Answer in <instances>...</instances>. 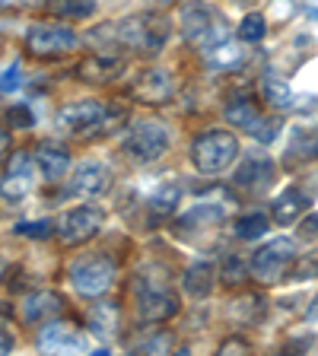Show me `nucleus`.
<instances>
[{
	"label": "nucleus",
	"mask_w": 318,
	"mask_h": 356,
	"mask_svg": "<svg viewBox=\"0 0 318 356\" xmlns=\"http://www.w3.org/2000/svg\"><path fill=\"white\" fill-rule=\"evenodd\" d=\"M127 118V108H115V105H105L99 99H77V102H67L58 108L54 121H58V131L64 137H74V140H96L105 134L118 131L121 121Z\"/></svg>",
	"instance_id": "obj_1"
},
{
	"label": "nucleus",
	"mask_w": 318,
	"mask_h": 356,
	"mask_svg": "<svg viewBox=\"0 0 318 356\" xmlns=\"http://www.w3.org/2000/svg\"><path fill=\"white\" fill-rule=\"evenodd\" d=\"M134 305H137V315L150 325L175 318L182 302H178V293L169 283V267L143 264L134 274Z\"/></svg>",
	"instance_id": "obj_2"
},
{
	"label": "nucleus",
	"mask_w": 318,
	"mask_h": 356,
	"mask_svg": "<svg viewBox=\"0 0 318 356\" xmlns=\"http://www.w3.org/2000/svg\"><path fill=\"white\" fill-rule=\"evenodd\" d=\"M111 38L127 48V51H137V54H159L166 48L172 35V22L166 13H141V16H127L121 19L118 26H111Z\"/></svg>",
	"instance_id": "obj_3"
},
{
	"label": "nucleus",
	"mask_w": 318,
	"mask_h": 356,
	"mask_svg": "<svg viewBox=\"0 0 318 356\" xmlns=\"http://www.w3.org/2000/svg\"><path fill=\"white\" fill-rule=\"evenodd\" d=\"M178 26H182V35H185L188 44L207 51L216 42L230 38V26H226V16L216 7L204 3V0H191L182 7V16H178Z\"/></svg>",
	"instance_id": "obj_4"
},
{
	"label": "nucleus",
	"mask_w": 318,
	"mask_h": 356,
	"mask_svg": "<svg viewBox=\"0 0 318 356\" xmlns=\"http://www.w3.org/2000/svg\"><path fill=\"white\" fill-rule=\"evenodd\" d=\"M239 156V137L232 131H204L200 137H194L191 143V163L200 175H220L226 172Z\"/></svg>",
	"instance_id": "obj_5"
},
{
	"label": "nucleus",
	"mask_w": 318,
	"mask_h": 356,
	"mask_svg": "<svg viewBox=\"0 0 318 356\" xmlns=\"http://www.w3.org/2000/svg\"><path fill=\"white\" fill-rule=\"evenodd\" d=\"M293 258H296V242H293V238H287V236L271 238V242L261 245L258 252L252 254L248 274L258 283H267V286H271V283H280L283 277H287Z\"/></svg>",
	"instance_id": "obj_6"
},
{
	"label": "nucleus",
	"mask_w": 318,
	"mask_h": 356,
	"mask_svg": "<svg viewBox=\"0 0 318 356\" xmlns=\"http://www.w3.org/2000/svg\"><path fill=\"white\" fill-rule=\"evenodd\" d=\"M67 277H70V286L80 296L96 299L115 280V261L105 258V254H83V258H77L74 264L67 267Z\"/></svg>",
	"instance_id": "obj_7"
},
{
	"label": "nucleus",
	"mask_w": 318,
	"mask_h": 356,
	"mask_svg": "<svg viewBox=\"0 0 318 356\" xmlns=\"http://www.w3.org/2000/svg\"><path fill=\"white\" fill-rule=\"evenodd\" d=\"M169 149V131L163 121L147 118V121H134L131 131L125 137V153L134 163H156L159 156Z\"/></svg>",
	"instance_id": "obj_8"
},
{
	"label": "nucleus",
	"mask_w": 318,
	"mask_h": 356,
	"mask_svg": "<svg viewBox=\"0 0 318 356\" xmlns=\"http://www.w3.org/2000/svg\"><path fill=\"white\" fill-rule=\"evenodd\" d=\"M102 226H105L102 207H96V204H83V207L67 210V213L61 216L58 238H61V245H67V248H77V245L96 238L99 232H102Z\"/></svg>",
	"instance_id": "obj_9"
},
{
	"label": "nucleus",
	"mask_w": 318,
	"mask_h": 356,
	"mask_svg": "<svg viewBox=\"0 0 318 356\" xmlns=\"http://www.w3.org/2000/svg\"><path fill=\"white\" fill-rule=\"evenodd\" d=\"M80 35L64 22H42L26 32V48L38 58H61V54L74 51Z\"/></svg>",
	"instance_id": "obj_10"
},
{
	"label": "nucleus",
	"mask_w": 318,
	"mask_h": 356,
	"mask_svg": "<svg viewBox=\"0 0 318 356\" xmlns=\"http://www.w3.org/2000/svg\"><path fill=\"white\" fill-rule=\"evenodd\" d=\"M35 188V163L32 153H13V159H7V172L0 178V200L16 207L32 194Z\"/></svg>",
	"instance_id": "obj_11"
},
{
	"label": "nucleus",
	"mask_w": 318,
	"mask_h": 356,
	"mask_svg": "<svg viewBox=\"0 0 318 356\" xmlns=\"http://www.w3.org/2000/svg\"><path fill=\"white\" fill-rule=\"evenodd\" d=\"M38 350H45V353H83V350H89V337L70 321L51 318L38 331Z\"/></svg>",
	"instance_id": "obj_12"
},
{
	"label": "nucleus",
	"mask_w": 318,
	"mask_h": 356,
	"mask_svg": "<svg viewBox=\"0 0 318 356\" xmlns=\"http://www.w3.org/2000/svg\"><path fill=\"white\" fill-rule=\"evenodd\" d=\"M127 92H131L134 102L163 105V102H169L172 92H175V80H172V74L163 70V67H150V70H141V74L134 76Z\"/></svg>",
	"instance_id": "obj_13"
},
{
	"label": "nucleus",
	"mask_w": 318,
	"mask_h": 356,
	"mask_svg": "<svg viewBox=\"0 0 318 356\" xmlns=\"http://www.w3.org/2000/svg\"><path fill=\"white\" fill-rule=\"evenodd\" d=\"M111 185V172L105 163H99V159H89V163H80L77 165V172L70 175V188L67 191L77 194V197H99V194H105Z\"/></svg>",
	"instance_id": "obj_14"
},
{
	"label": "nucleus",
	"mask_w": 318,
	"mask_h": 356,
	"mask_svg": "<svg viewBox=\"0 0 318 356\" xmlns=\"http://www.w3.org/2000/svg\"><path fill=\"white\" fill-rule=\"evenodd\" d=\"M274 181V159L264 153H248L236 169V185L242 191H264Z\"/></svg>",
	"instance_id": "obj_15"
},
{
	"label": "nucleus",
	"mask_w": 318,
	"mask_h": 356,
	"mask_svg": "<svg viewBox=\"0 0 318 356\" xmlns=\"http://www.w3.org/2000/svg\"><path fill=\"white\" fill-rule=\"evenodd\" d=\"M32 163H35L38 175L45 181H61L70 169V153H67L64 143H54V140H42L35 149H32Z\"/></svg>",
	"instance_id": "obj_16"
},
{
	"label": "nucleus",
	"mask_w": 318,
	"mask_h": 356,
	"mask_svg": "<svg viewBox=\"0 0 318 356\" xmlns=\"http://www.w3.org/2000/svg\"><path fill=\"white\" fill-rule=\"evenodd\" d=\"M83 83H93V86H109L115 83L121 74H125V60L121 58H111V54H93L86 58L80 67H77Z\"/></svg>",
	"instance_id": "obj_17"
},
{
	"label": "nucleus",
	"mask_w": 318,
	"mask_h": 356,
	"mask_svg": "<svg viewBox=\"0 0 318 356\" xmlns=\"http://www.w3.org/2000/svg\"><path fill=\"white\" fill-rule=\"evenodd\" d=\"M64 312V299L54 289H42V293H32L26 302H22V321L26 325H45V321L58 318Z\"/></svg>",
	"instance_id": "obj_18"
},
{
	"label": "nucleus",
	"mask_w": 318,
	"mask_h": 356,
	"mask_svg": "<svg viewBox=\"0 0 318 356\" xmlns=\"http://www.w3.org/2000/svg\"><path fill=\"white\" fill-rule=\"evenodd\" d=\"M86 321H89V334L96 337V341H111L115 334H118L121 327V312L115 302H109V299H99V302L89 305L86 312Z\"/></svg>",
	"instance_id": "obj_19"
},
{
	"label": "nucleus",
	"mask_w": 318,
	"mask_h": 356,
	"mask_svg": "<svg viewBox=\"0 0 318 356\" xmlns=\"http://www.w3.org/2000/svg\"><path fill=\"white\" fill-rule=\"evenodd\" d=\"M309 204L312 200L305 197V191H299V188H287V191H280L277 200L271 204V220L280 222V226H293V222L309 210Z\"/></svg>",
	"instance_id": "obj_20"
},
{
	"label": "nucleus",
	"mask_w": 318,
	"mask_h": 356,
	"mask_svg": "<svg viewBox=\"0 0 318 356\" xmlns=\"http://www.w3.org/2000/svg\"><path fill=\"white\" fill-rule=\"evenodd\" d=\"M248 60V51H245L242 44L230 42V38H223V42H216L214 48H207V67L210 70H239V67Z\"/></svg>",
	"instance_id": "obj_21"
},
{
	"label": "nucleus",
	"mask_w": 318,
	"mask_h": 356,
	"mask_svg": "<svg viewBox=\"0 0 318 356\" xmlns=\"http://www.w3.org/2000/svg\"><path fill=\"white\" fill-rule=\"evenodd\" d=\"M226 210L216 207V204H194L188 213L178 216V229L182 232H198V229H210L216 222H223Z\"/></svg>",
	"instance_id": "obj_22"
},
{
	"label": "nucleus",
	"mask_w": 318,
	"mask_h": 356,
	"mask_svg": "<svg viewBox=\"0 0 318 356\" xmlns=\"http://www.w3.org/2000/svg\"><path fill=\"white\" fill-rule=\"evenodd\" d=\"M185 293L191 299H204V296H210V289H214V283H216V267L214 264H207V261H200V264H191L185 270Z\"/></svg>",
	"instance_id": "obj_23"
},
{
	"label": "nucleus",
	"mask_w": 318,
	"mask_h": 356,
	"mask_svg": "<svg viewBox=\"0 0 318 356\" xmlns=\"http://www.w3.org/2000/svg\"><path fill=\"white\" fill-rule=\"evenodd\" d=\"M261 118H264V115L255 108L252 99H245V96H236L230 105H226V121H230V124H239L245 134H252L255 127L261 124Z\"/></svg>",
	"instance_id": "obj_24"
},
{
	"label": "nucleus",
	"mask_w": 318,
	"mask_h": 356,
	"mask_svg": "<svg viewBox=\"0 0 318 356\" xmlns=\"http://www.w3.org/2000/svg\"><path fill=\"white\" fill-rule=\"evenodd\" d=\"M261 99L277 111L293 108V89H289L287 80H280V76H274V74L261 76Z\"/></svg>",
	"instance_id": "obj_25"
},
{
	"label": "nucleus",
	"mask_w": 318,
	"mask_h": 356,
	"mask_svg": "<svg viewBox=\"0 0 318 356\" xmlns=\"http://www.w3.org/2000/svg\"><path fill=\"white\" fill-rule=\"evenodd\" d=\"M178 197H182V191H178L175 181H172V185H163V188H159V191H156L153 197L147 200V207H150V216H153V222H159V220H166L169 213H175Z\"/></svg>",
	"instance_id": "obj_26"
},
{
	"label": "nucleus",
	"mask_w": 318,
	"mask_h": 356,
	"mask_svg": "<svg viewBox=\"0 0 318 356\" xmlns=\"http://www.w3.org/2000/svg\"><path fill=\"white\" fill-rule=\"evenodd\" d=\"M48 10L58 19H89L96 13V0H51Z\"/></svg>",
	"instance_id": "obj_27"
},
{
	"label": "nucleus",
	"mask_w": 318,
	"mask_h": 356,
	"mask_svg": "<svg viewBox=\"0 0 318 356\" xmlns=\"http://www.w3.org/2000/svg\"><path fill=\"white\" fill-rule=\"evenodd\" d=\"M239 42H248V44H255V42H261L264 38V32H267V19L261 13H248V16H242V22H239Z\"/></svg>",
	"instance_id": "obj_28"
},
{
	"label": "nucleus",
	"mask_w": 318,
	"mask_h": 356,
	"mask_svg": "<svg viewBox=\"0 0 318 356\" xmlns=\"http://www.w3.org/2000/svg\"><path fill=\"white\" fill-rule=\"evenodd\" d=\"M239 238H261L267 232V213H245L236 222Z\"/></svg>",
	"instance_id": "obj_29"
},
{
	"label": "nucleus",
	"mask_w": 318,
	"mask_h": 356,
	"mask_svg": "<svg viewBox=\"0 0 318 356\" xmlns=\"http://www.w3.org/2000/svg\"><path fill=\"white\" fill-rule=\"evenodd\" d=\"M287 277L289 280H312V277H318V254H299L296 252Z\"/></svg>",
	"instance_id": "obj_30"
},
{
	"label": "nucleus",
	"mask_w": 318,
	"mask_h": 356,
	"mask_svg": "<svg viewBox=\"0 0 318 356\" xmlns=\"http://www.w3.org/2000/svg\"><path fill=\"white\" fill-rule=\"evenodd\" d=\"M245 274H248V264H245L239 254H230V258L223 261V267H220V277H223V283H226V286H236V283H242Z\"/></svg>",
	"instance_id": "obj_31"
},
{
	"label": "nucleus",
	"mask_w": 318,
	"mask_h": 356,
	"mask_svg": "<svg viewBox=\"0 0 318 356\" xmlns=\"http://www.w3.org/2000/svg\"><path fill=\"white\" fill-rule=\"evenodd\" d=\"M10 321H13V305L0 299V353L13 350V334H10Z\"/></svg>",
	"instance_id": "obj_32"
},
{
	"label": "nucleus",
	"mask_w": 318,
	"mask_h": 356,
	"mask_svg": "<svg viewBox=\"0 0 318 356\" xmlns=\"http://www.w3.org/2000/svg\"><path fill=\"white\" fill-rule=\"evenodd\" d=\"M280 134V118H261V124L252 131V137L258 143H271Z\"/></svg>",
	"instance_id": "obj_33"
},
{
	"label": "nucleus",
	"mask_w": 318,
	"mask_h": 356,
	"mask_svg": "<svg viewBox=\"0 0 318 356\" xmlns=\"http://www.w3.org/2000/svg\"><path fill=\"white\" fill-rule=\"evenodd\" d=\"M169 347H172V334H166V331H159L156 337H150V341H143L141 347V353H169Z\"/></svg>",
	"instance_id": "obj_34"
},
{
	"label": "nucleus",
	"mask_w": 318,
	"mask_h": 356,
	"mask_svg": "<svg viewBox=\"0 0 318 356\" xmlns=\"http://www.w3.org/2000/svg\"><path fill=\"white\" fill-rule=\"evenodd\" d=\"M19 86H22V70H19V64H10L0 74V92H16Z\"/></svg>",
	"instance_id": "obj_35"
},
{
	"label": "nucleus",
	"mask_w": 318,
	"mask_h": 356,
	"mask_svg": "<svg viewBox=\"0 0 318 356\" xmlns=\"http://www.w3.org/2000/svg\"><path fill=\"white\" fill-rule=\"evenodd\" d=\"M16 232H19V236H32V238H48L54 229H51V222L48 220H38V222H19Z\"/></svg>",
	"instance_id": "obj_36"
},
{
	"label": "nucleus",
	"mask_w": 318,
	"mask_h": 356,
	"mask_svg": "<svg viewBox=\"0 0 318 356\" xmlns=\"http://www.w3.org/2000/svg\"><path fill=\"white\" fill-rule=\"evenodd\" d=\"M7 121L13 127H32L35 124V118H32V111L26 108V105H13V108L7 111Z\"/></svg>",
	"instance_id": "obj_37"
},
{
	"label": "nucleus",
	"mask_w": 318,
	"mask_h": 356,
	"mask_svg": "<svg viewBox=\"0 0 318 356\" xmlns=\"http://www.w3.org/2000/svg\"><path fill=\"white\" fill-rule=\"evenodd\" d=\"M296 143L303 147V153H305V156L318 159V127H315V131H299Z\"/></svg>",
	"instance_id": "obj_38"
},
{
	"label": "nucleus",
	"mask_w": 318,
	"mask_h": 356,
	"mask_svg": "<svg viewBox=\"0 0 318 356\" xmlns=\"http://www.w3.org/2000/svg\"><path fill=\"white\" fill-rule=\"evenodd\" d=\"M236 350L248 353V350H252V343L242 341V337H230V341H223V343H220V353H236Z\"/></svg>",
	"instance_id": "obj_39"
},
{
	"label": "nucleus",
	"mask_w": 318,
	"mask_h": 356,
	"mask_svg": "<svg viewBox=\"0 0 318 356\" xmlns=\"http://www.w3.org/2000/svg\"><path fill=\"white\" fill-rule=\"evenodd\" d=\"M10 153H13V137H10L7 127H0V165L10 159Z\"/></svg>",
	"instance_id": "obj_40"
},
{
	"label": "nucleus",
	"mask_w": 318,
	"mask_h": 356,
	"mask_svg": "<svg viewBox=\"0 0 318 356\" xmlns=\"http://www.w3.org/2000/svg\"><path fill=\"white\" fill-rule=\"evenodd\" d=\"M299 232H303L305 238H315V236H318V213H315V216H309V220L303 222V229H299Z\"/></svg>",
	"instance_id": "obj_41"
},
{
	"label": "nucleus",
	"mask_w": 318,
	"mask_h": 356,
	"mask_svg": "<svg viewBox=\"0 0 318 356\" xmlns=\"http://www.w3.org/2000/svg\"><path fill=\"white\" fill-rule=\"evenodd\" d=\"M150 7H169V3H175V0H147Z\"/></svg>",
	"instance_id": "obj_42"
},
{
	"label": "nucleus",
	"mask_w": 318,
	"mask_h": 356,
	"mask_svg": "<svg viewBox=\"0 0 318 356\" xmlns=\"http://www.w3.org/2000/svg\"><path fill=\"white\" fill-rule=\"evenodd\" d=\"M0 274H3V261H0Z\"/></svg>",
	"instance_id": "obj_43"
}]
</instances>
